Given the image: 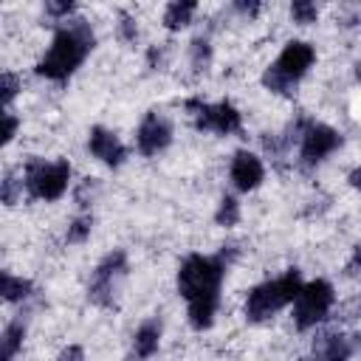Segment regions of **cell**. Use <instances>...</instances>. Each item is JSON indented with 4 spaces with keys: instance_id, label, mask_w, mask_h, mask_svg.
I'll return each mask as SVG.
<instances>
[{
    "instance_id": "obj_1",
    "label": "cell",
    "mask_w": 361,
    "mask_h": 361,
    "mask_svg": "<svg viewBox=\"0 0 361 361\" xmlns=\"http://www.w3.org/2000/svg\"><path fill=\"white\" fill-rule=\"evenodd\" d=\"M226 251L220 254H189L178 268V293L186 302V316L195 330H209L220 307V285L228 271Z\"/></svg>"
},
{
    "instance_id": "obj_2",
    "label": "cell",
    "mask_w": 361,
    "mask_h": 361,
    "mask_svg": "<svg viewBox=\"0 0 361 361\" xmlns=\"http://www.w3.org/2000/svg\"><path fill=\"white\" fill-rule=\"evenodd\" d=\"M96 45V34L90 28L87 20H68L65 25L56 28L48 51L42 54V59L37 62V76L48 79V82H65L71 79L79 65L87 59V54Z\"/></svg>"
},
{
    "instance_id": "obj_3",
    "label": "cell",
    "mask_w": 361,
    "mask_h": 361,
    "mask_svg": "<svg viewBox=\"0 0 361 361\" xmlns=\"http://www.w3.org/2000/svg\"><path fill=\"white\" fill-rule=\"evenodd\" d=\"M302 274L296 268L285 271L282 276L276 279H265L259 285H254L248 293H245V319L259 324V322H268L271 316H276L282 307L293 305L299 290H302Z\"/></svg>"
},
{
    "instance_id": "obj_4",
    "label": "cell",
    "mask_w": 361,
    "mask_h": 361,
    "mask_svg": "<svg viewBox=\"0 0 361 361\" xmlns=\"http://www.w3.org/2000/svg\"><path fill=\"white\" fill-rule=\"evenodd\" d=\"M316 59V51L310 42H302V39H290L279 56L265 68L262 73V87L276 93V96H290L293 87L305 79V73L310 71Z\"/></svg>"
},
{
    "instance_id": "obj_5",
    "label": "cell",
    "mask_w": 361,
    "mask_h": 361,
    "mask_svg": "<svg viewBox=\"0 0 361 361\" xmlns=\"http://www.w3.org/2000/svg\"><path fill=\"white\" fill-rule=\"evenodd\" d=\"M25 192L31 200H59L68 192L71 183V164L68 161H45V158H28L23 166Z\"/></svg>"
},
{
    "instance_id": "obj_6",
    "label": "cell",
    "mask_w": 361,
    "mask_h": 361,
    "mask_svg": "<svg viewBox=\"0 0 361 361\" xmlns=\"http://www.w3.org/2000/svg\"><path fill=\"white\" fill-rule=\"evenodd\" d=\"M124 276H127V251L124 248L107 251L99 259V265L93 268V274H90L87 299L96 307H113L116 305V290H118Z\"/></svg>"
},
{
    "instance_id": "obj_7",
    "label": "cell",
    "mask_w": 361,
    "mask_h": 361,
    "mask_svg": "<svg viewBox=\"0 0 361 361\" xmlns=\"http://www.w3.org/2000/svg\"><path fill=\"white\" fill-rule=\"evenodd\" d=\"M336 302V290L327 279L305 282L296 302H293V324L296 330H313L319 322L327 319L330 307Z\"/></svg>"
},
{
    "instance_id": "obj_8",
    "label": "cell",
    "mask_w": 361,
    "mask_h": 361,
    "mask_svg": "<svg viewBox=\"0 0 361 361\" xmlns=\"http://www.w3.org/2000/svg\"><path fill=\"white\" fill-rule=\"evenodd\" d=\"M341 147V133L322 121H307L299 135V164L305 169L319 166L324 158H330Z\"/></svg>"
},
{
    "instance_id": "obj_9",
    "label": "cell",
    "mask_w": 361,
    "mask_h": 361,
    "mask_svg": "<svg viewBox=\"0 0 361 361\" xmlns=\"http://www.w3.org/2000/svg\"><path fill=\"white\" fill-rule=\"evenodd\" d=\"M186 107L195 110V130H200V133L231 135V133H240V127H243V116H240V110L231 102L203 104V102L189 99Z\"/></svg>"
},
{
    "instance_id": "obj_10",
    "label": "cell",
    "mask_w": 361,
    "mask_h": 361,
    "mask_svg": "<svg viewBox=\"0 0 361 361\" xmlns=\"http://www.w3.org/2000/svg\"><path fill=\"white\" fill-rule=\"evenodd\" d=\"M169 144H172V121L164 113L149 110L141 118L138 130H135V147H138V152L147 155V158H152V155L164 152Z\"/></svg>"
},
{
    "instance_id": "obj_11",
    "label": "cell",
    "mask_w": 361,
    "mask_h": 361,
    "mask_svg": "<svg viewBox=\"0 0 361 361\" xmlns=\"http://www.w3.org/2000/svg\"><path fill=\"white\" fill-rule=\"evenodd\" d=\"M87 149H90L93 158H99L104 166H113V169L127 161V147H124V141H121L113 130H107V127H102V124L90 127V133H87Z\"/></svg>"
},
{
    "instance_id": "obj_12",
    "label": "cell",
    "mask_w": 361,
    "mask_h": 361,
    "mask_svg": "<svg viewBox=\"0 0 361 361\" xmlns=\"http://www.w3.org/2000/svg\"><path fill=\"white\" fill-rule=\"evenodd\" d=\"M228 178L237 192H254L265 180V166H262L259 155H254L248 149H237L228 164Z\"/></svg>"
},
{
    "instance_id": "obj_13",
    "label": "cell",
    "mask_w": 361,
    "mask_h": 361,
    "mask_svg": "<svg viewBox=\"0 0 361 361\" xmlns=\"http://www.w3.org/2000/svg\"><path fill=\"white\" fill-rule=\"evenodd\" d=\"M358 336H344V333H327L322 338L313 341V350L307 355V361H350V355L355 353V341Z\"/></svg>"
},
{
    "instance_id": "obj_14",
    "label": "cell",
    "mask_w": 361,
    "mask_h": 361,
    "mask_svg": "<svg viewBox=\"0 0 361 361\" xmlns=\"http://www.w3.org/2000/svg\"><path fill=\"white\" fill-rule=\"evenodd\" d=\"M161 333H164V324L158 316L147 319L138 324V330L133 333V355L135 358H152L158 353V344H161Z\"/></svg>"
},
{
    "instance_id": "obj_15",
    "label": "cell",
    "mask_w": 361,
    "mask_h": 361,
    "mask_svg": "<svg viewBox=\"0 0 361 361\" xmlns=\"http://www.w3.org/2000/svg\"><path fill=\"white\" fill-rule=\"evenodd\" d=\"M23 338H25V322L23 319L8 322L0 336V361H14V355L23 350Z\"/></svg>"
},
{
    "instance_id": "obj_16",
    "label": "cell",
    "mask_w": 361,
    "mask_h": 361,
    "mask_svg": "<svg viewBox=\"0 0 361 361\" xmlns=\"http://www.w3.org/2000/svg\"><path fill=\"white\" fill-rule=\"evenodd\" d=\"M0 293L6 302H25L34 293V282L25 276H17L11 271H3L0 274Z\"/></svg>"
},
{
    "instance_id": "obj_17",
    "label": "cell",
    "mask_w": 361,
    "mask_h": 361,
    "mask_svg": "<svg viewBox=\"0 0 361 361\" xmlns=\"http://www.w3.org/2000/svg\"><path fill=\"white\" fill-rule=\"evenodd\" d=\"M195 11H197V3L195 0H175V3H169L164 8V25L169 31H180V28H186L192 23Z\"/></svg>"
},
{
    "instance_id": "obj_18",
    "label": "cell",
    "mask_w": 361,
    "mask_h": 361,
    "mask_svg": "<svg viewBox=\"0 0 361 361\" xmlns=\"http://www.w3.org/2000/svg\"><path fill=\"white\" fill-rule=\"evenodd\" d=\"M23 189H25V180L17 175V169H6L3 172V180H0V197H3V203L6 206H14L20 200V195H23Z\"/></svg>"
},
{
    "instance_id": "obj_19",
    "label": "cell",
    "mask_w": 361,
    "mask_h": 361,
    "mask_svg": "<svg viewBox=\"0 0 361 361\" xmlns=\"http://www.w3.org/2000/svg\"><path fill=\"white\" fill-rule=\"evenodd\" d=\"M214 223L223 226V228H231L240 223V203L234 195H223L220 203H217V212H214Z\"/></svg>"
},
{
    "instance_id": "obj_20",
    "label": "cell",
    "mask_w": 361,
    "mask_h": 361,
    "mask_svg": "<svg viewBox=\"0 0 361 361\" xmlns=\"http://www.w3.org/2000/svg\"><path fill=\"white\" fill-rule=\"evenodd\" d=\"M90 231H93V214L82 212V214H76V217L71 220V226H68V231H65V240H68L71 245H76V243H85V240L90 237Z\"/></svg>"
},
{
    "instance_id": "obj_21",
    "label": "cell",
    "mask_w": 361,
    "mask_h": 361,
    "mask_svg": "<svg viewBox=\"0 0 361 361\" xmlns=\"http://www.w3.org/2000/svg\"><path fill=\"white\" fill-rule=\"evenodd\" d=\"M20 90H23V79L17 73H11V71H3V76H0V102H3L6 110L11 107V102H14V96Z\"/></svg>"
},
{
    "instance_id": "obj_22",
    "label": "cell",
    "mask_w": 361,
    "mask_h": 361,
    "mask_svg": "<svg viewBox=\"0 0 361 361\" xmlns=\"http://www.w3.org/2000/svg\"><path fill=\"white\" fill-rule=\"evenodd\" d=\"M290 17H293V23H299V25H310V23H316V17H319V6L310 3V0H293V3H290Z\"/></svg>"
},
{
    "instance_id": "obj_23",
    "label": "cell",
    "mask_w": 361,
    "mask_h": 361,
    "mask_svg": "<svg viewBox=\"0 0 361 361\" xmlns=\"http://www.w3.org/2000/svg\"><path fill=\"white\" fill-rule=\"evenodd\" d=\"M189 54H192V68H195L197 73H200V71H206V68L212 65V45H209V39L197 37V39L192 42Z\"/></svg>"
},
{
    "instance_id": "obj_24",
    "label": "cell",
    "mask_w": 361,
    "mask_h": 361,
    "mask_svg": "<svg viewBox=\"0 0 361 361\" xmlns=\"http://www.w3.org/2000/svg\"><path fill=\"white\" fill-rule=\"evenodd\" d=\"M73 11H76V3H71V0H48L45 3V14L54 20H68Z\"/></svg>"
},
{
    "instance_id": "obj_25",
    "label": "cell",
    "mask_w": 361,
    "mask_h": 361,
    "mask_svg": "<svg viewBox=\"0 0 361 361\" xmlns=\"http://www.w3.org/2000/svg\"><path fill=\"white\" fill-rule=\"evenodd\" d=\"M17 127H20V121H17V116L11 113V110H6L3 113V147H8L11 141H14V135H17Z\"/></svg>"
},
{
    "instance_id": "obj_26",
    "label": "cell",
    "mask_w": 361,
    "mask_h": 361,
    "mask_svg": "<svg viewBox=\"0 0 361 361\" xmlns=\"http://www.w3.org/2000/svg\"><path fill=\"white\" fill-rule=\"evenodd\" d=\"M118 37H121L124 42H135V37H138V25H135V17H130V14H121V23H118Z\"/></svg>"
},
{
    "instance_id": "obj_27",
    "label": "cell",
    "mask_w": 361,
    "mask_h": 361,
    "mask_svg": "<svg viewBox=\"0 0 361 361\" xmlns=\"http://www.w3.org/2000/svg\"><path fill=\"white\" fill-rule=\"evenodd\" d=\"M56 361H85L82 344H68V347H62L59 355H56Z\"/></svg>"
},
{
    "instance_id": "obj_28",
    "label": "cell",
    "mask_w": 361,
    "mask_h": 361,
    "mask_svg": "<svg viewBox=\"0 0 361 361\" xmlns=\"http://www.w3.org/2000/svg\"><path fill=\"white\" fill-rule=\"evenodd\" d=\"M234 8H237L240 14H248V17H254V14H257L262 6H259L257 0H251V3H243V0H237V3H234Z\"/></svg>"
},
{
    "instance_id": "obj_29",
    "label": "cell",
    "mask_w": 361,
    "mask_h": 361,
    "mask_svg": "<svg viewBox=\"0 0 361 361\" xmlns=\"http://www.w3.org/2000/svg\"><path fill=\"white\" fill-rule=\"evenodd\" d=\"M347 271H350V274H361V243L353 248V257H350V262H347Z\"/></svg>"
},
{
    "instance_id": "obj_30",
    "label": "cell",
    "mask_w": 361,
    "mask_h": 361,
    "mask_svg": "<svg viewBox=\"0 0 361 361\" xmlns=\"http://www.w3.org/2000/svg\"><path fill=\"white\" fill-rule=\"evenodd\" d=\"M347 183H350L353 189H361V164H358L355 169H350V175H347Z\"/></svg>"
},
{
    "instance_id": "obj_31",
    "label": "cell",
    "mask_w": 361,
    "mask_h": 361,
    "mask_svg": "<svg viewBox=\"0 0 361 361\" xmlns=\"http://www.w3.org/2000/svg\"><path fill=\"white\" fill-rule=\"evenodd\" d=\"M353 73H355V79H358V82H361V59H358V62H355V71H353Z\"/></svg>"
}]
</instances>
